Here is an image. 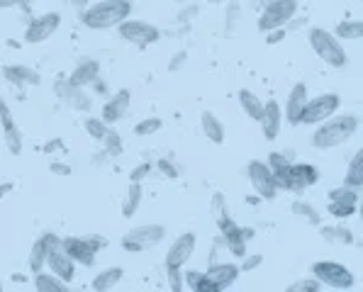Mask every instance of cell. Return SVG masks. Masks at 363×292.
<instances>
[{"instance_id": "cell-1", "label": "cell", "mask_w": 363, "mask_h": 292, "mask_svg": "<svg viewBox=\"0 0 363 292\" xmlns=\"http://www.w3.org/2000/svg\"><path fill=\"white\" fill-rule=\"evenodd\" d=\"M322 127H317V132L312 135V146L315 148H336L351 139L359 132V117L356 115H332L329 120L320 122Z\"/></svg>"}, {"instance_id": "cell-2", "label": "cell", "mask_w": 363, "mask_h": 292, "mask_svg": "<svg viewBox=\"0 0 363 292\" xmlns=\"http://www.w3.org/2000/svg\"><path fill=\"white\" fill-rule=\"evenodd\" d=\"M129 13H132V3L129 0H101V3L83 10L81 22L88 29L103 32V29L117 27L120 22H124L129 17Z\"/></svg>"}, {"instance_id": "cell-3", "label": "cell", "mask_w": 363, "mask_h": 292, "mask_svg": "<svg viewBox=\"0 0 363 292\" xmlns=\"http://www.w3.org/2000/svg\"><path fill=\"white\" fill-rule=\"evenodd\" d=\"M310 47L315 49V54L322 59L325 63H329L332 68H344L349 63V56H346L341 42L329 34L322 27H312L310 29Z\"/></svg>"}, {"instance_id": "cell-4", "label": "cell", "mask_w": 363, "mask_h": 292, "mask_svg": "<svg viewBox=\"0 0 363 292\" xmlns=\"http://www.w3.org/2000/svg\"><path fill=\"white\" fill-rule=\"evenodd\" d=\"M341 100L336 93H322L317 98H307L305 107H302L297 125H320V122L329 120L332 115H336Z\"/></svg>"}, {"instance_id": "cell-5", "label": "cell", "mask_w": 363, "mask_h": 292, "mask_svg": "<svg viewBox=\"0 0 363 292\" xmlns=\"http://www.w3.org/2000/svg\"><path fill=\"white\" fill-rule=\"evenodd\" d=\"M312 275L332 290H351L356 283L354 273L346 266L336 263V261H317V263H312Z\"/></svg>"}, {"instance_id": "cell-6", "label": "cell", "mask_w": 363, "mask_h": 292, "mask_svg": "<svg viewBox=\"0 0 363 292\" xmlns=\"http://www.w3.org/2000/svg\"><path fill=\"white\" fill-rule=\"evenodd\" d=\"M47 266L57 278H61L64 283H71L76 278V263L66 254L61 239L57 234H47Z\"/></svg>"}, {"instance_id": "cell-7", "label": "cell", "mask_w": 363, "mask_h": 292, "mask_svg": "<svg viewBox=\"0 0 363 292\" xmlns=\"http://www.w3.org/2000/svg\"><path fill=\"white\" fill-rule=\"evenodd\" d=\"M297 13V0H273V3L263 5V13L258 17V29L263 34L271 29L286 27Z\"/></svg>"}, {"instance_id": "cell-8", "label": "cell", "mask_w": 363, "mask_h": 292, "mask_svg": "<svg viewBox=\"0 0 363 292\" xmlns=\"http://www.w3.org/2000/svg\"><path fill=\"white\" fill-rule=\"evenodd\" d=\"M237 278H239V268L235 263H215L202 273L198 292H222L232 288Z\"/></svg>"}, {"instance_id": "cell-9", "label": "cell", "mask_w": 363, "mask_h": 292, "mask_svg": "<svg viewBox=\"0 0 363 292\" xmlns=\"http://www.w3.org/2000/svg\"><path fill=\"white\" fill-rule=\"evenodd\" d=\"M163 236H166V229L161 224H144L137 226V229H129L127 234L122 236V249L124 251H147L151 246L161 244Z\"/></svg>"}, {"instance_id": "cell-10", "label": "cell", "mask_w": 363, "mask_h": 292, "mask_svg": "<svg viewBox=\"0 0 363 292\" xmlns=\"http://www.w3.org/2000/svg\"><path fill=\"white\" fill-rule=\"evenodd\" d=\"M320 180V171H317L312 163H290L286 171V176L278 180V190H292V192H300L305 187L315 185Z\"/></svg>"}, {"instance_id": "cell-11", "label": "cell", "mask_w": 363, "mask_h": 292, "mask_svg": "<svg viewBox=\"0 0 363 292\" xmlns=\"http://www.w3.org/2000/svg\"><path fill=\"white\" fill-rule=\"evenodd\" d=\"M217 222H220L222 241H225V246L230 249V254L237 256V259H244V256H246V241L253 236V231L242 229L239 224H235V220H232L230 215H222Z\"/></svg>"}, {"instance_id": "cell-12", "label": "cell", "mask_w": 363, "mask_h": 292, "mask_svg": "<svg viewBox=\"0 0 363 292\" xmlns=\"http://www.w3.org/2000/svg\"><path fill=\"white\" fill-rule=\"evenodd\" d=\"M117 32H120L124 42L137 44V47H149V44L158 42V37H161V32H158L154 24L142 22V20H129V17L117 24Z\"/></svg>"}, {"instance_id": "cell-13", "label": "cell", "mask_w": 363, "mask_h": 292, "mask_svg": "<svg viewBox=\"0 0 363 292\" xmlns=\"http://www.w3.org/2000/svg\"><path fill=\"white\" fill-rule=\"evenodd\" d=\"M59 27H61V15L59 13L37 15V17L29 20L27 29H24V42L42 44V42H47V39H52Z\"/></svg>"}, {"instance_id": "cell-14", "label": "cell", "mask_w": 363, "mask_h": 292, "mask_svg": "<svg viewBox=\"0 0 363 292\" xmlns=\"http://www.w3.org/2000/svg\"><path fill=\"white\" fill-rule=\"evenodd\" d=\"M249 180H251L253 190H256V195L266 197V200H273V197L278 195V185H276V178H273L271 168H268V163L263 161H249Z\"/></svg>"}, {"instance_id": "cell-15", "label": "cell", "mask_w": 363, "mask_h": 292, "mask_svg": "<svg viewBox=\"0 0 363 292\" xmlns=\"http://www.w3.org/2000/svg\"><path fill=\"white\" fill-rule=\"evenodd\" d=\"M193 251H195V234H181L171 244L166 254V270H183V266L191 261Z\"/></svg>"}, {"instance_id": "cell-16", "label": "cell", "mask_w": 363, "mask_h": 292, "mask_svg": "<svg viewBox=\"0 0 363 292\" xmlns=\"http://www.w3.org/2000/svg\"><path fill=\"white\" fill-rule=\"evenodd\" d=\"M64 249H66V254L73 259V263H81V266H93L96 263V254L98 251L91 246V241L86 239V236H66V239H61Z\"/></svg>"}, {"instance_id": "cell-17", "label": "cell", "mask_w": 363, "mask_h": 292, "mask_svg": "<svg viewBox=\"0 0 363 292\" xmlns=\"http://www.w3.org/2000/svg\"><path fill=\"white\" fill-rule=\"evenodd\" d=\"M258 122H261V132L268 141H273L278 135H281L283 112H281V107H278L276 100L263 102V112H261V117H258Z\"/></svg>"}, {"instance_id": "cell-18", "label": "cell", "mask_w": 363, "mask_h": 292, "mask_svg": "<svg viewBox=\"0 0 363 292\" xmlns=\"http://www.w3.org/2000/svg\"><path fill=\"white\" fill-rule=\"evenodd\" d=\"M57 93L64 102H66L71 110H78V112H88L93 105V98L88 95L83 88L78 86H71V83H59L57 86Z\"/></svg>"}, {"instance_id": "cell-19", "label": "cell", "mask_w": 363, "mask_h": 292, "mask_svg": "<svg viewBox=\"0 0 363 292\" xmlns=\"http://www.w3.org/2000/svg\"><path fill=\"white\" fill-rule=\"evenodd\" d=\"M0 120H3V135H5V146L13 156H20L22 153V135H20L17 125H15L13 115H10L8 105H3L0 110Z\"/></svg>"}, {"instance_id": "cell-20", "label": "cell", "mask_w": 363, "mask_h": 292, "mask_svg": "<svg viewBox=\"0 0 363 292\" xmlns=\"http://www.w3.org/2000/svg\"><path fill=\"white\" fill-rule=\"evenodd\" d=\"M98 73H101V63H98L96 59H83V61L71 71V76L66 78V83L78 86V88H86V86H91V83L96 81Z\"/></svg>"}, {"instance_id": "cell-21", "label": "cell", "mask_w": 363, "mask_h": 292, "mask_svg": "<svg viewBox=\"0 0 363 292\" xmlns=\"http://www.w3.org/2000/svg\"><path fill=\"white\" fill-rule=\"evenodd\" d=\"M127 107H129V91L115 93V95L103 105V122H105V125L120 122L124 117V112H127Z\"/></svg>"}, {"instance_id": "cell-22", "label": "cell", "mask_w": 363, "mask_h": 292, "mask_svg": "<svg viewBox=\"0 0 363 292\" xmlns=\"http://www.w3.org/2000/svg\"><path fill=\"white\" fill-rule=\"evenodd\" d=\"M307 86L305 83H295L290 91V95H288V102H286V117L290 125H297V117H300L302 107H305L307 102Z\"/></svg>"}, {"instance_id": "cell-23", "label": "cell", "mask_w": 363, "mask_h": 292, "mask_svg": "<svg viewBox=\"0 0 363 292\" xmlns=\"http://www.w3.org/2000/svg\"><path fill=\"white\" fill-rule=\"evenodd\" d=\"M3 76L8 78L10 83H15V86H39V83H42L39 73L27 66H8L3 68Z\"/></svg>"}, {"instance_id": "cell-24", "label": "cell", "mask_w": 363, "mask_h": 292, "mask_svg": "<svg viewBox=\"0 0 363 292\" xmlns=\"http://www.w3.org/2000/svg\"><path fill=\"white\" fill-rule=\"evenodd\" d=\"M200 122H202V135H205L212 144H222V141H225V125H222L212 112H202Z\"/></svg>"}, {"instance_id": "cell-25", "label": "cell", "mask_w": 363, "mask_h": 292, "mask_svg": "<svg viewBox=\"0 0 363 292\" xmlns=\"http://www.w3.org/2000/svg\"><path fill=\"white\" fill-rule=\"evenodd\" d=\"M122 275H124V270H122V268H117V266H112V268L103 270V273H98L96 278H93L91 288L96 290V292L112 290V288H115V285L122 280Z\"/></svg>"}, {"instance_id": "cell-26", "label": "cell", "mask_w": 363, "mask_h": 292, "mask_svg": "<svg viewBox=\"0 0 363 292\" xmlns=\"http://www.w3.org/2000/svg\"><path fill=\"white\" fill-rule=\"evenodd\" d=\"M139 202H142V183H132L124 192L122 200V217L124 220H132L139 210Z\"/></svg>"}, {"instance_id": "cell-27", "label": "cell", "mask_w": 363, "mask_h": 292, "mask_svg": "<svg viewBox=\"0 0 363 292\" xmlns=\"http://www.w3.org/2000/svg\"><path fill=\"white\" fill-rule=\"evenodd\" d=\"M27 266H29V270H32V273H39V270L47 266V234L39 236V239L32 244V251H29Z\"/></svg>"}, {"instance_id": "cell-28", "label": "cell", "mask_w": 363, "mask_h": 292, "mask_svg": "<svg viewBox=\"0 0 363 292\" xmlns=\"http://www.w3.org/2000/svg\"><path fill=\"white\" fill-rule=\"evenodd\" d=\"M239 105H242L244 115L258 122V117H261V112H263V100H261V98L253 95L251 91H246V88H244V91H239Z\"/></svg>"}, {"instance_id": "cell-29", "label": "cell", "mask_w": 363, "mask_h": 292, "mask_svg": "<svg viewBox=\"0 0 363 292\" xmlns=\"http://www.w3.org/2000/svg\"><path fill=\"white\" fill-rule=\"evenodd\" d=\"M34 288L39 292H66L68 285L61 278H57L54 273H34Z\"/></svg>"}, {"instance_id": "cell-30", "label": "cell", "mask_w": 363, "mask_h": 292, "mask_svg": "<svg viewBox=\"0 0 363 292\" xmlns=\"http://www.w3.org/2000/svg\"><path fill=\"white\" fill-rule=\"evenodd\" d=\"M346 185L356 187V190L363 185V151H356L351 158L349 171H346Z\"/></svg>"}, {"instance_id": "cell-31", "label": "cell", "mask_w": 363, "mask_h": 292, "mask_svg": "<svg viewBox=\"0 0 363 292\" xmlns=\"http://www.w3.org/2000/svg\"><path fill=\"white\" fill-rule=\"evenodd\" d=\"M268 168H271L273 178H276V185L278 180H281L283 176H286L288 166H290V153H281V151H273L271 156H268Z\"/></svg>"}, {"instance_id": "cell-32", "label": "cell", "mask_w": 363, "mask_h": 292, "mask_svg": "<svg viewBox=\"0 0 363 292\" xmlns=\"http://www.w3.org/2000/svg\"><path fill=\"white\" fill-rule=\"evenodd\" d=\"M363 37V22L359 20H346L336 24V39H361Z\"/></svg>"}, {"instance_id": "cell-33", "label": "cell", "mask_w": 363, "mask_h": 292, "mask_svg": "<svg viewBox=\"0 0 363 292\" xmlns=\"http://www.w3.org/2000/svg\"><path fill=\"white\" fill-rule=\"evenodd\" d=\"M83 130H86L88 137L103 141V137L108 135V130H110V127L103 122V117H101V120H98V117H86V122H83Z\"/></svg>"}, {"instance_id": "cell-34", "label": "cell", "mask_w": 363, "mask_h": 292, "mask_svg": "<svg viewBox=\"0 0 363 292\" xmlns=\"http://www.w3.org/2000/svg\"><path fill=\"white\" fill-rule=\"evenodd\" d=\"M329 200L334 202H354V205H359V190L351 185H341L336 187V190L329 192Z\"/></svg>"}, {"instance_id": "cell-35", "label": "cell", "mask_w": 363, "mask_h": 292, "mask_svg": "<svg viewBox=\"0 0 363 292\" xmlns=\"http://www.w3.org/2000/svg\"><path fill=\"white\" fill-rule=\"evenodd\" d=\"M163 127V122L158 117H149V120H142L137 127H134V135L137 137H149V135H156L158 130Z\"/></svg>"}, {"instance_id": "cell-36", "label": "cell", "mask_w": 363, "mask_h": 292, "mask_svg": "<svg viewBox=\"0 0 363 292\" xmlns=\"http://www.w3.org/2000/svg\"><path fill=\"white\" fill-rule=\"evenodd\" d=\"M103 141H105L108 156H120L122 153V139H120V135H117L115 130H108V135L103 137Z\"/></svg>"}, {"instance_id": "cell-37", "label": "cell", "mask_w": 363, "mask_h": 292, "mask_svg": "<svg viewBox=\"0 0 363 292\" xmlns=\"http://www.w3.org/2000/svg\"><path fill=\"white\" fill-rule=\"evenodd\" d=\"M356 210H359V205H354V202H334L332 200V205H329V212L334 217H351Z\"/></svg>"}, {"instance_id": "cell-38", "label": "cell", "mask_w": 363, "mask_h": 292, "mask_svg": "<svg viewBox=\"0 0 363 292\" xmlns=\"http://www.w3.org/2000/svg\"><path fill=\"white\" fill-rule=\"evenodd\" d=\"M292 212H295V215L307 217V220H310V222H315V224H317V222H320V215H317V212L312 210V205H310V202H300V200H297V202H292Z\"/></svg>"}, {"instance_id": "cell-39", "label": "cell", "mask_w": 363, "mask_h": 292, "mask_svg": "<svg viewBox=\"0 0 363 292\" xmlns=\"http://www.w3.org/2000/svg\"><path fill=\"white\" fill-rule=\"evenodd\" d=\"M322 288L320 280H297V283H292L290 288H288V292H317Z\"/></svg>"}, {"instance_id": "cell-40", "label": "cell", "mask_w": 363, "mask_h": 292, "mask_svg": "<svg viewBox=\"0 0 363 292\" xmlns=\"http://www.w3.org/2000/svg\"><path fill=\"white\" fill-rule=\"evenodd\" d=\"M149 173H151V163H139V166L134 168L132 173H129V180H132V183H142L144 178L149 176Z\"/></svg>"}, {"instance_id": "cell-41", "label": "cell", "mask_w": 363, "mask_h": 292, "mask_svg": "<svg viewBox=\"0 0 363 292\" xmlns=\"http://www.w3.org/2000/svg\"><path fill=\"white\" fill-rule=\"evenodd\" d=\"M183 280L188 283V288L198 292V288H200V280H202V273L200 270H186V273H183Z\"/></svg>"}, {"instance_id": "cell-42", "label": "cell", "mask_w": 363, "mask_h": 292, "mask_svg": "<svg viewBox=\"0 0 363 292\" xmlns=\"http://www.w3.org/2000/svg\"><path fill=\"white\" fill-rule=\"evenodd\" d=\"M212 212L217 215V220H220L222 215H227L225 212V195H222V192H215V197H212Z\"/></svg>"}, {"instance_id": "cell-43", "label": "cell", "mask_w": 363, "mask_h": 292, "mask_svg": "<svg viewBox=\"0 0 363 292\" xmlns=\"http://www.w3.org/2000/svg\"><path fill=\"white\" fill-rule=\"evenodd\" d=\"M263 263V256H246V259H244V263H242V268L239 270H244V273H246V270H253V268H258V266Z\"/></svg>"}, {"instance_id": "cell-44", "label": "cell", "mask_w": 363, "mask_h": 292, "mask_svg": "<svg viewBox=\"0 0 363 292\" xmlns=\"http://www.w3.org/2000/svg\"><path fill=\"white\" fill-rule=\"evenodd\" d=\"M168 273V278H171V288L176 290V292H181L183 290V275H181V270H166Z\"/></svg>"}, {"instance_id": "cell-45", "label": "cell", "mask_w": 363, "mask_h": 292, "mask_svg": "<svg viewBox=\"0 0 363 292\" xmlns=\"http://www.w3.org/2000/svg\"><path fill=\"white\" fill-rule=\"evenodd\" d=\"M158 168H161V173H163V176H168V178H176L178 176V171L173 168V163L168 161V158H161V161H158Z\"/></svg>"}, {"instance_id": "cell-46", "label": "cell", "mask_w": 363, "mask_h": 292, "mask_svg": "<svg viewBox=\"0 0 363 292\" xmlns=\"http://www.w3.org/2000/svg\"><path fill=\"white\" fill-rule=\"evenodd\" d=\"M237 17H239V3H230V13H227V29L235 27Z\"/></svg>"}, {"instance_id": "cell-47", "label": "cell", "mask_w": 363, "mask_h": 292, "mask_svg": "<svg viewBox=\"0 0 363 292\" xmlns=\"http://www.w3.org/2000/svg\"><path fill=\"white\" fill-rule=\"evenodd\" d=\"M281 39H286V29H271V32H266V42L268 44H278Z\"/></svg>"}, {"instance_id": "cell-48", "label": "cell", "mask_w": 363, "mask_h": 292, "mask_svg": "<svg viewBox=\"0 0 363 292\" xmlns=\"http://www.w3.org/2000/svg\"><path fill=\"white\" fill-rule=\"evenodd\" d=\"M332 231H334V239L344 241V244H351V241H354V236H351L349 229H341V226H336V229H332Z\"/></svg>"}, {"instance_id": "cell-49", "label": "cell", "mask_w": 363, "mask_h": 292, "mask_svg": "<svg viewBox=\"0 0 363 292\" xmlns=\"http://www.w3.org/2000/svg\"><path fill=\"white\" fill-rule=\"evenodd\" d=\"M49 171L52 173H57V176H71V168L66 166V163H52V166H49Z\"/></svg>"}, {"instance_id": "cell-50", "label": "cell", "mask_w": 363, "mask_h": 292, "mask_svg": "<svg viewBox=\"0 0 363 292\" xmlns=\"http://www.w3.org/2000/svg\"><path fill=\"white\" fill-rule=\"evenodd\" d=\"M186 54H178V56H173V61L168 63V68H171V71H178V68H181V63L186 61Z\"/></svg>"}, {"instance_id": "cell-51", "label": "cell", "mask_w": 363, "mask_h": 292, "mask_svg": "<svg viewBox=\"0 0 363 292\" xmlns=\"http://www.w3.org/2000/svg\"><path fill=\"white\" fill-rule=\"evenodd\" d=\"M24 0H0V10L5 8H15V5H22Z\"/></svg>"}, {"instance_id": "cell-52", "label": "cell", "mask_w": 363, "mask_h": 292, "mask_svg": "<svg viewBox=\"0 0 363 292\" xmlns=\"http://www.w3.org/2000/svg\"><path fill=\"white\" fill-rule=\"evenodd\" d=\"M10 190H13V183H3V185H0V197H5Z\"/></svg>"}, {"instance_id": "cell-53", "label": "cell", "mask_w": 363, "mask_h": 292, "mask_svg": "<svg viewBox=\"0 0 363 292\" xmlns=\"http://www.w3.org/2000/svg\"><path fill=\"white\" fill-rule=\"evenodd\" d=\"M258 3H261V5H268V3H273V0H258Z\"/></svg>"}, {"instance_id": "cell-54", "label": "cell", "mask_w": 363, "mask_h": 292, "mask_svg": "<svg viewBox=\"0 0 363 292\" xmlns=\"http://www.w3.org/2000/svg\"><path fill=\"white\" fill-rule=\"evenodd\" d=\"M3 105H5V102H3V100H0V110H3Z\"/></svg>"}, {"instance_id": "cell-55", "label": "cell", "mask_w": 363, "mask_h": 292, "mask_svg": "<svg viewBox=\"0 0 363 292\" xmlns=\"http://www.w3.org/2000/svg\"><path fill=\"white\" fill-rule=\"evenodd\" d=\"M210 3H217V0H210Z\"/></svg>"}, {"instance_id": "cell-56", "label": "cell", "mask_w": 363, "mask_h": 292, "mask_svg": "<svg viewBox=\"0 0 363 292\" xmlns=\"http://www.w3.org/2000/svg\"><path fill=\"white\" fill-rule=\"evenodd\" d=\"M0 290H3V285H0Z\"/></svg>"}]
</instances>
